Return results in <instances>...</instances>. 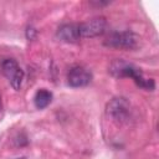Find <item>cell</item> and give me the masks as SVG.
Wrapping results in <instances>:
<instances>
[{
  "label": "cell",
  "mask_w": 159,
  "mask_h": 159,
  "mask_svg": "<svg viewBox=\"0 0 159 159\" xmlns=\"http://www.w3.org/2000/svg\"><path fill=\"white\" fill-rule=\"evenodd\" d=\"M111 72L113 76L116 77H129L132 78L137 86H139L140 88H144L147 91H153L155 87V83L152 78H145L142 73V71L135 67L134 65L130 63H125L120 60L116 61L112 63L111 66Z\"/></svg>",
  "instance_id": "1"
},
{
  "label": "cell",
  "mask_w": 159,
  "mask_h": 159,
  "mask_svg": "<svg viewBox=\"0 0 159 159\" xmlns=\"http://www.w3.org/2000/svg\"><path fill=\"white\" fill-rule=\"evenodd\" d=\"M138 36L132 31H122V32H113L106 40V45L117 48L132 50L135 48L138 45Z\"/></svg>",
  "instance_id": "2"
},
{
  "label": "cell",
  "mask_w": 159,
  "mask_h": 159,
  "mask_svg": "<svg viewBox=\"0 0 159 159\" xmlns=\"http://www.w3.org/2000/svg\"><path fill=\"white\" fill-rule=\"evenodd\" d=\"M1 68H2V73L10 81L11 87L15 91H19L24 80V71L20 68L17 62L14 58H6L2 61Z\"/></svg>",
  "instance_id": "3"
},
{
  "label": "cell",
  "mask_w": 159,
  "mask_h": 159,
  "mask_svg": "<svg viewBox=\"0 0 159 159\" xmlns=\"http://www.w3.org/2000/svg\"><path fill=\"white\" fill-rule=\"evenodd\" d=\"M107 27V21L104 17H93L78 25L81 37H97L104 34Z\"/></svg>",
  "instance_id": "4"
},
{
  "label": "cell",
  "mask_w": 159,
  "mask_h": 159,
  "mask_svg": "<svg viewBox=\"0 0 159 159\" xmlns=\"http://www.w3.org/2000/svg\"><path fill=\"white\" fill-rule=\"evenodd\" d=\"M92 81V73L83 66H75L67 75V82L72 87H84Z\"/></svg>",
  "instance_id": "5"
},
{
  "label": "cell",
  "mask_w": 159,
  "mask_h": 159,
  "mask_svg": "<svg viewBox=\"0 0 159 159\" xmlns=\"http://www.w3.org/2000/svg\"><path fill=\"white\" fill-rule=\"evenodd\" d=\"M129 103L125 101V98H113L108 106H107V113L112 118L117 120H125L129 116Z\"/></svg>",
  "instance_id": "6"
},
{
  "label": "cell",
  "mask_w": 159,
  "mask_h": 159,
  "mask_svg": "<svg viewBox=\"0 0 159 159\" xmlns=\"http://www.w3.org/2000/svg\"><path fill=\"white\" fill-rule=\"evenodd\" d=\"M57 37L63 42H77L80 40V30L78 25L76 24H65L58 27L57 30Z\"/></svg>",
  "instance_id": "7"
},
{
  "label": "cell",
  "mask_w": 159,
  "mask_h": 159,
  "mask_svg": "<svg viewBox=\"0 0 159 159\" xmlns=\"http://www.w3.org/2000/svg\"><path fill=\"white\" fill-rule=\"evenodd\" d=\"M51 101H52V93L45 88L39 89L34 97V103H35L36 108H39V109L46 108L51 103Z\"/></svg>",
  "instance_id": "8"
},
{
  "label": "cell",
  "mask_w": 159,
  "mask_h": 159,
  "mask_svg": "<svg viewBox=\"0 0 159 159\" xmlns=\"http://www.w3.org/2000/svg\"><path fill=\"white\" fill-rule=\"evenodd\" d=\"M1 109H2V102H1V96H0V112H1Z\"/></svg>",
  "instance_id": "9"
},
{
  "label": "cell",
  "mask_w": 159,
  "mask_h": 159,
  "mask_svg": "<svg viewBox=\"0 0 159 159\" xmlns=\"http://www.w3.org/2000/svg\"><path fill=\"white\" fill-rule=\"evenodd\" d=\"M16 159H25V158H16Z\"/></svg>",
  "instance_id": "10"
}]
</instances>
